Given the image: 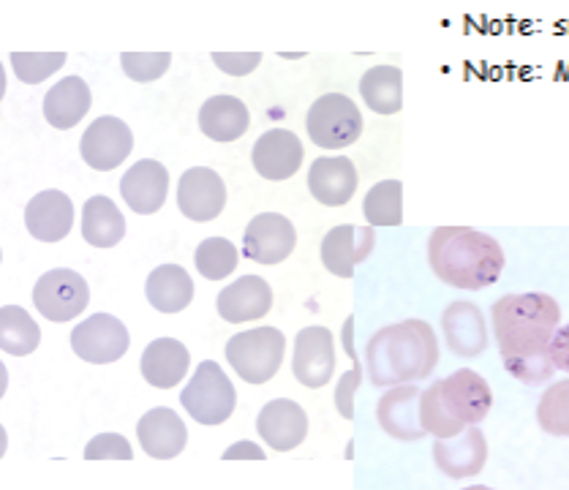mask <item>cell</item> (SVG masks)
Here are the masks:
<instances>
[{
  "label": "cell",
  "mask_w": 569,
  "mask_h": 490,
  "mask_svg": "<svg viewBox=\"0 0 569 490\" xmlns=\"http://www.w3.org/2000/svg\"><path fill=\"white\" fill-rule=\"evenodd\" d=\"M287 352V338L278 327H253L238 332L227 343V360L248 384H268L276 377Z\"/></svg>",
  "instance_id": "cell-5"
},
{
  "label": "cell",
  "mask_w": 569,
  "mask_h": 490,
  "mask_svg": "<svg viewBox=\"0 0 569 490\" xmlns=\"http://www.w3.org/2000/svg\"><path fill=\"white\" fill-rule=\"evenodd\" d=\"M169 172L156 159L137 161L120 180V197L139 216L159 213L167 202Z\"/></svg>",
  "instance_id": "cell-16"
},
{
  "label": "cell",
  "mask_w": 569,
  "mask_h": 490,
  "mask_svg": "<svg viewBox=\"0 0 569 490\" xmlns=\"http://www.w3.org/2000/svg\"><path fill=\"white\" fill-rule=\"evenodd\" d=\"M292 373L308 390L330 384L332 373H336V341H332V332L327 327L313 324L298 332Z\"/></svg>",
  "instance_id": "cell-10"
},
{
  "label": "cell",
  "mask_w": 569,
  "mask_h": 490,
  "mask_svg": "<svg viewBox=\"0 0 569 490\" xmlns=\"http://www.w3.org/2000/svg\"><path fill=\"white\" fill-rule=\"evenodd\" d=\"M420 396L422 392L415 384L387 387L377 407V420L387 436L398 441L426 439L428 431L420 417Z\"/></svg>",
  "instance_id": "cell-15"
},
{
  "label": "cell",
  "mask_w": 569,
  "mask_h": 490,
  "mask_svg": "<svg viewBox=\"0 0 569 490\" xmlns=\"http://www.w3.org/2000/svg\"><path fill=\"white\" fill-rule=\"evenodd\" d=\"M178 208L189 221H216L227 208V186L221 174L208 167H193L183 172L178 183Z\"/></svg>",
  "instance_id": "cell-13"
},
{
  "label": "cell",
  "mask_w": 569,
  "mask_h": 490,
  "mask_svg": "<svg viewBox=\"0 0 569 490\" xmlns=\"http://www.w3.org/2000/svg\"><path fill=\"white\" fill-rule=\"evenodd\" d=\"M537 420H540L545 433L569 439V379L548 387V392L540 398V407H537Z\"/></svg>",
  "instance_id": "cell-34"
},
{
  "label": "cell",
  "mask_w": 569,
  "mask_h": 490,
  "mask_svg": "<svg viewBox=\"0 0 569 490\" xmlns=\"http://www.w3.org/2000/svg\"><path fill=\"white\" fill-rule=\"evenodd\" d=\"M490 313L507 371L526 384H545L553 377L550 338L559 330V302L545 292L510 294L496 300Z\"/></svg>",
  "instance_id": "cell-1"
},
{
  "label": "cell",
  "mask_w": 569,
  "mask_h": 490,
  "mask_svg": "<svg viewBox=\"0 0 569 490\" xmlns=\"http://www.w3.org/2000/svg\"><path fill=\"white\" fill-rule=\"evenodd\" d=\"M93 93L82 77H66L52 84L44 99V118L54 129H74L77 123L90 112Z\"/></svg>",
  "instance_id": "cell-27"
},
{
  "label": "cell",
  "mask_w": 569,
  "mask_h": 490,
  "mask_svg": "<svg viewBox=\"0 0 569 490\" xmlns=\"http://www.w3.org/2000/svg\"><path fill=\"white\" fill-rule=\"evenodd\" d=\"M238 248L229 243L227 238H208L197 246L193 253V264H197L199 276L208 281H221V278L232 276L238 270Z\"/></svg>",
  "instance_id": "cell-33"
},
{
  "label": "cell",
  "mask_w": 569,
  "mask_h": 490,
  "mask_svg": "<svg viewBox=\"0 0 569 490\" xmlns=\"http://www.w3.org/2000/svg\"><path fill=\"white\" fill-rule=\"evenodd\" d=\"M180 403L199 426H223L238 407V392L218 362L204 360L180 392Z\"/></svg>",
  "instance_id": "cell-6"
},
{
  "label": "cell",
  "mask_w": 569,
  "mask_h": 490,
  "mask_svg": "<svg viewBox=\"0 0 569 490\" xmlns=\"http://www.w3.org/2000/svg\"><path fill=\"white\" fill-rule=\"evenodd\" d=\"M90 289L74 270H50L36 281L33 306L50 322H71L88 308Z\"/></svg>",
  "instance_id": "cell-8"
},
{
  "label": "cell",
  "mask_w": 569,
  "mask_h": 490,
  "mask_svg": "<svg viewBox=\"0 0 569 490\" xmlns=\"http://www.w3.org/2000/svg\"><path fill=\"white\" fill-rule=\"evenodd\" d=\"M148 302L161 313H180L191 306L193 281L180 264H161L148 276L144 283Z\"/></svg>",
  "instance_id": "cell-28"
},
{
  "label": "cell",
  "mask_w": 569,
  "mask_h": 490,
  "mask_svg": "<svg viewBox=\"0 0 569 490\" xmlns=\"http://www.w3.org/2000/svg\"><path fill=\"white\" fill-rule=\"evenodd\" d=\"M131 150H134V134H131V129L123 120L112 118V114L93 120L80 142L82 161L88 167L99 169V172L118 169L120 163L129 159Z\"/></svg>",
  "instance_id": "cell-11"
},
{
  "label": "cell",
  "mask_w": 569,
  "mask_h": 490,
  "mask_svg": "<svg viewBox=\"0 0 569 490\" xmlns=\"http://www.w3.org/2000/svg\"><path fill=\"white\" fill-rule=\"evenodd\" d=\"M433 461L439 466L441 474L452 477V480L477 477L482 469H486V461H488L486 433H482L477 426H469L458 436H450V439H436Z\"/></svg>",
  "instance_id": "cell-14"
},
{
  "label": "cell",
  "mask_w": 569,
  "mask_h": 490,
  "mask_svg": "<svg viewBox=\"0 0 569 490\" xmlns=\"http://www.w3.org/2000/svg\"><path fill=\"white\" fill-rule=\"evenodd\" d=\"M436 362H439L436 332L422 319L381 327L366 347L368 379L373 387L415 384L431 377Z\"/></svg>",
  "instance_id": "cell-2"
},
{
  "label": "cell",
  "mask_w": 569,
  "mask_h": 490,
  "mask_svg": "<svg viewBox=\"0 0 569 490\" xmlns=\"http://www.w3.org/2000/svg\"><path fill=\"white\" fill-rule=\"evenodd\" d=\"M306 131L325 150H343L362 134V114L349 96L325 93L306 114Z\"/></svg>",
  "instance_id": "cell-7"
},
{
  "label": "cell",
  "mask_w": 569,
  "mask_h": 490,
  "mask_svg": "<svg viewBox=\"0 0 569 490\" xmlns=\"http://www.w3.org/2000/svg\"><path fill=\"white\" fill-rule=\"evenodd\" d=\"M253 169L262 174L264 180L281 183V180L292 178L302 163V142L292 131L287 129H270L257 139L251 150Z\"/></svg>",
  "instance_id": "cell-19"
},
{
  "label": "cell",
  "mask_w": 569,
  "mask_h": 490,
  "mask_svg": "<svg viewBox=\"0 0 569 490\" xmlns=\"http://www.w3.org/2000/svg\"><path fill=\"white\" fill-rule=\"evenodd\" d=\"M360 96L377 114H396L403 107V71L398 66H377L360 80Z\"/></svg>",
  "instance_id": "cell-30"
},
{
  "label": "cell",
  "mask_w": 569,
  "mask_h": 490,
  "mask_svg": "<svg viewBox=\"0 0 569 490\" xmlns=\"http://www.w3.org/2000/svg\"><path fill=\"white\" fill-rule=\"evenodd\" d=\"M308 191L327 208H343L357 191V167L343 156H322L308 169Z\"/></svg>",
  "instance_id": "cell-22"
},
{
  "label": "cell",
  "mask_w": 569,
  "mask_h": 490,
  "mask_svg": "<svg viewBox=\"0 0 569 490\" xmlns=\"http://www.w3.org/2000/svg\"><path fill=\"white\" fill-rule=\"evenodd\" d=\"M550 360H553L556 371L569 373V324L559 327L550 338Z\"/></svg>",
  "instance_id": "cell-40"
},
{
  "label": "cell",
  "mask_w": 569,
  "mask_h": 490,
  "mask_svg": "<svg viewBox=\"0 0 569 490\" xmlns=\"http://www.w3.org/2000/svg\"><path fill=\"white\" fill-rule=\"evenodd\" d=\"M120 63L129 80L134 82H156L169 71L172 54L169 52H123Z\"/></svg>",
  "instance_id": "cell-37"
},
{
  "label": "cell",
  "mask_w": 569,
  "mask_h": 490,
  "mask_svg": "<svg viewBox=\"0 0 569 490\" xmlns=\"http://www.w3.org/2000/svg\"><path fill=\"white\" fill-rule=\"evenodd\" d=\"M343 347H347L349 360H352V371L343 373L341 381H338L336 409L343 420H355V396H357V387H360L362 381V366L355 352V317H349L347 322H343Z\"/></svg>",
  "instance_id": "cell-35"
},
{
  "label": "cell",
  "mask_w": 569,
  "mask_h": 490,
  "mask_svg": "<svg viewBox=\"0 0 569 490\" xmlns=\"http://www.w3.org/2000/svg\"><path fill=\"white\" fill-rule=\"evenodd\" d=\"M441 330L452 354L458 357H480L488 349V327L482 311L475 302H450L441 313Z\"/></svg>",
  "instance_id": "cell-21"
},
{
  "label": "cell",
  "mask_w": 569,
  "mask_h": 490,
  "mask_svg": "<svg viewBox=\"0 0 569 490\" xmlns=\"http://www.w3.org/2000/svg\"><path fill=\"white\" fill-rule=\"evenodd\" d=\"M189 362L191 354L183 343L174 341V338H159V341L148 343L139 371L156 390H172L189 373Z\"/></svg>",
  "instance_id": "cell-25"
},
{
  "label": "cell",
  "mask_w": 569,
  "mask_h": 490,
  "mask_svg": "<svg viewBox=\"0 0 569 490\" xmlns=\"http://www.w3.org/2000/svg\"><path fill=\"white\" fill-rule=\"evenodd\" d=\"M84 461H134V450L120 433H99L84 447Z\"/></svg>",
  "instance_id": "cell-38"
},
{
  "label": "cell",
  "mask_w": 569,
  "mask_h": 490,
  "mask_svg": "<svg viewBox=\"0 0 569 490\" xmlns=\"http://www.w3.org/2000/svg\"><path fill=\"white\" fill-rule=\"evenodd\" d=\"M41 330L20 306H3L0 311V349L11 357H28L39 349Z\"/></svg>",
  "instance_id": "cell-31"
},
{
  "label": "cell",
  "mask_w": 569,
  "mask_h": 490,
  "mask_svg": "<svg viewBox=\"0 0 569 490\" xmlns=\"http://www.w3.org/2000/svg\"><path fill=\"white\" fill-rule=\"evenodd\" d=\"M66 52H11V69L17 80L26 84H39L54 71L63 69Z\"/></svg>",
  "instance_id": "cell-36"
},
{
  "label": "cell",
  "mask_w": 569,
  "mask_h": 490,
  "mask_svg": "<svg viewBox=\"0 0 569 490\" xmlns=\"http://www.w3.org/2000/svg\"><path fill=\"white\" fill-rule=\"evenodd\" d=\"M368 227H398L403 223V183L401 180H381L366 193L362 202Z\"/></svg>",
  "instance_id": "cell-32"
},
{
  "label": "cell",
  "mask_w": 569,
  "mask_h": 490,
  "mask_svg": "<svg viewBox=\"0 0 569 490\" xmlns=\"http://www.w3.org/2000/svg\"><path fill=\"white\" fill-rule=\"evenodd\" d=\"M129 330L112 313H93L71 332V349L84 362L93 366H107L118 362L120 357L129 352Z\"/></svg>",
  "instance_id": "cell-9"
},
{
  "label": "cell",
  "mask_w": 569,
  "mask_h": 490,
  "mask_svg": "<svg viewBox=\"0 0 569 490\" xmlns=\"http://www.w3.org/2000/svg\"><path fill=\"white\" fill-rule=\"evenodd\" d=\"M377 246L373 227H332L322 240V264L332 276L352 278L355 268L368 259V253Z\"/></svg>",
  "instance_id": "cell-18"
},
{
  "label": "cell",
  "mask_w": 569,
  "mask_h": 490,
  "mask_svg": "<svg viewBox=\"0 0 569 490\" xmlns=\"http://www.w3.org/2000/svg\"><path fill=\"white\" fill-rule=\"evenodd\" d=\"M82 238L93 248H112L126 238V218L109 197H90L82 208Z\"/></svg>",
  "instance_id": "cell-29"
},
{
  "label": "cell",
  "mask_w": 569,
  "mask_h": 490,
  "mask_svg": "<svg viewBox=\"0 0 569 490\" xmlns=\"http://www.w3.org/2000/svg\"><path fill=\"white\" fill-rule=\"evenodd\" d=\"M298 246L295 223L281 213H262L253 218L243 234L246 259L257 264H281Z\"/></svg>",
  "instance_id": "cell-12"
},
{
  "label": "cell",
  "mask_w": 569,
  "mask_h": 490,
  "mask_svg": "<svg viewBox=\"0 0 569 490\" xmlns=\"http://www.w3.org/2000/svg\"><path fill=\"white\" fill-rule=\"evenodd\" d=\"M137 436L142 450L156 461H172L186 450V441H189V431H186V422L180 420L178 411L163 407L150 409L139 420Z\"/></svg>",
  "instance_id": "cell-24"
},
{
  "label": "cell",
  "mask_w": 569,
  "mask_h": 490,
  "mask_svg": "<svg viewBox=\"0 0 569 490\" xmlns=\"http://www.w3.org/2000/svg\"><path fill=\"white\" fill-rule=\"evenodd\" d=\"M490 407H493L490 384L471 368H461L447 379L433 381L420 396L422 426L436 439H450L469 426H477L490 414Z\"/></svg>",
  "instance_id": "cell-4"
},
{
  "label": "cell",
  "mask_w": 569,
  "mask_h": 490,
  "mask_svg": "<svg viewBox=\"0 0 569 490\" xmlns=\"http://www.w3.org/2000/svg\"><path fill=\"white\" fill-rule=\"evenodd\" d=\"M26 227L41 243H60L74 227V204L63 191L36 193L26 208Z\"/></svg>",
  "instance_id": "cell-20"
},
{
  "label": "cell",
  "mask_w": 569,
  "mask_h": 490,
  "mask_svg": "<svg viewBox=\"0 0 569 490\" xmlns=\"http://www.w3.org/2000/svg\"><path fill=\"white\" fill-rule=\"evenodd\" d=\"M213 63L223 74L246 77L257 71V66L262 63V52H213Z\"/></svg>",
  "instance_id": "cell-39"
},
{
  "label": "cell",
  "mask_w": 569,
  "mask_h": 490,
  "mask_svg": "<svg viewBox=\"0 0 569 490\" xmlns=\"http://www.w3.org/2000/svg\"><path fill=\"white\" fill-rule=\"evenodd\" d=\"M257 431L272 450L289 452L306 441L308 414L302 411L300 403L289 401V398H276L259 411Z\"/></svg>",
  "instance_id": "cell-17"
},
{
  "label": "cell",
  "mask_w": 569,
  "mask_h": 490,
  "mask_svg": "<svg viewBox=\"0 0 569 490\" xmlns=\"http://www.w3.org/2000/svg\"><path fill=\"white\" fill-rule=\"evenodd\" d=\"M216 308L223 322L229 324L253 322V319H262L272 308V289L264 278L243 276L229 283L227 289H221Z\"/></svg>",
  "instance_id": "cell-23"
},
{
  "label": "cell",
  "mask_w": 569,
  "mask_h": 490,
  "mask_svg": "<svg viewBox=\"0 0 569 490\" xmlns=\"http://www.w3.org/2000/svg\"><path fill=\"white\" fill-rule=\"evenodd\" d=\"M251 126L248 107L234 96H213L199 109V129L213 142H234Z\"/></svg>",
  "instance_id": "cell-26"
},
{
  "label": "cell",
  "mask_w": 569,
  "mask_h": 490,
  "mask_svg": "<svg viewBox=\"0 0 569 490\" xmlns=\"http://www.w3.org/2000/svg\"><path fill=\"white\" fill-rule=\"evenodd\" d=\"M264 461V450L257 447L253 441H234L227 452H223V461Z\"/></svg>",
  "instance_id": "cell-41"
},
{
  "label": "cell",
  "mask_w": 569,
  "mask_h": 490,
  "mask_svg": "<svg viewBox=\"0 0 569 490\" xmlns=\"http://www.w3.org/2000/svg\"><path fill=\"white\" fill-rule=\"evenodd\" d=\"M428 262L445 283L477 292L499 281L505 251L490 234L471 227H439L428 240Z\"/></svg>",
  "instance_id": "cell-3"
}]
</instances>
